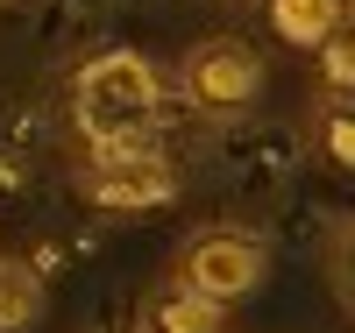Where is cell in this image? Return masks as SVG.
I'll use <instances>...</instances> for the list:
<instances>
[{
    "label": "cell",
    "instance_id": "obj_1",
    "mask_svg": "<svg viewBox=\"0 0 355 333\" xmlns=\"http://www.w3.org/2000/svg\"><path fill=\"white\" fill-rule=\"evenodd\" d=\"M157 107H164V78L142 50H100L71 78V114H78V135L93 142V156L150 149Z\"/></svg>",
    "mask_w": 355,
    "mask_h": 333
},
{
    "label": "cell",
    "instance_id": "obj_2",
    "mask_svg": "<svg viewBox=\"0 0 355 333\" xmlns=\"http://www.w3.org/2000/svg\"><path fill=\"white\" fill-rule=\"evenodd\" d=\"M178 93H185L192 114L234 120L263 100V57L242 36H199L185 57H178Z\"/></svg>",
    "mask_w": 355,
    "mask_h": 333
},
{
    "label": "cell",
    "instance_id": "obj_3",
    "mask_svg": "<svg viewBox=\"0 0 355 333\" xmlns=\"http://www.w3.org/2000/svg\"><path fill=\"white\" fill-rule=\"evenodd\" d=\"M263 277H270V249L242 227H206L171 262V284L192 298H214V305H234V298L263 291Z\"/></svg>",
    "mask_w": 355,
    "mask_h": 333
},
{
    "label": "cell",
    "instance_id": "obj_4",
    "mask_svg": "<svg viewBox=\"0 0 355 333\" xmlns=\"http://www.w3.org/2000/svg\"><path fill=\"white\" fill-rule=\"evenodd\" d=\"M78 192L93 206H107V213H135V206L178 199V170L157 149H121V156H93V170L78 177Z\"/></svg>",
    "mask_w": 355,
    "mask_h": 333
},
{
    "label": "cell",
    "instance_id": "obj_5",
    "mask_svg": "<svg viewBox=\"0 0 355 333\" xmlns=\"http://www.w3.org/2000/svg\"><path fill=\"white\" fill-rule=\"evenodd\" d=\"M135 319H142V333H227V305L192 298V291H178V284H164Z\"/></svg>",
    "mask_w": 355,
    "mask_h": 333
},
{
    "label": "cell",
    "instance_id": "obj_6",
    "mask_svg": "<svg viewBox=\"0 0 355 333\" xmlns=\"http://www.w3.org/2000/svg\"><path fill=\"white\" fill-rule=\"evenodd\" d=\"M263 8H270V28L291 43V50H320L334 36V21L348 15L341 0H263Z\"/></svg>",
    "mask_w": 355,
    "mask_h": 333
},
{
    "label": "cell",
    "instance_id": "obj_7",
    "mask_svg": "<svg viewBox=\"0 0 355 333\" xmlns=\"http://www.w3.org/2000/svg\"><path fill=\"white\" fill-rule=\"evenodd\" d=\"M43 277L28 262H15V255H0V333H28L43 319Z\"/></svg>",
    "mask_w": 355,
    "mask_h": 333
},
{
    "label": "cell",
    "instance_id": "obj_8",
    "mask_svg": "<svg viewBox=\"0 0 355 333\" xmlns=\"http://www.w3.org/2000/svg\"><path fill=\"white\" fill-rule=\"evenodd\" d=\"M313 57H320V78H327L334 93H355V21H348V15L334 21V36L320 43Z\"/></svg>",
    "mask_w": 355,
    "mask_h": 333
},
{
    "label": "cell",
    "instance_id": "obj_9",
    "mask_svg": "<svg viewBox=\"0 0 355 333\" xmlns=\"http://www.w3.org/2000/svg\"><path fill=\"white\" fill-rule=\"evenodd\" d=\"M320 156L334 170H355V114L348 107H327L320 114Z\"/></svg>",
    "mask_w": 355,
    "mask_h": 333
},
{
    "label": "cell",
    "instance_id": "obj_10",
    "mask_svg": "<svg viewBox=\"0 0 355 333\" xmlns=\"http://www.w3.org/2000/svg\"><path fill=\"white\" fill-rule=\"evenodd\" d=\"M327 277H334V291H341V305L355 312V220L334 227V241H327Z\"/></svg>",
    "mask_w": 355,
    "mask_h": 333
},
{
    "label": "cell",
    "instance_id": "obj_11",
    "mask_svg": "<svg viewBox=\"0 0 355 333\" xmlns=\"http://www.w3.org/2000/svg\"><path fill=\"white\" fill-rule=\"evenodd\" d=\"M93 333H142V319H107V326H93Z\"/></svg>",
    "mask_w": 355,
    "mask_h": 333
}]
</instances>
